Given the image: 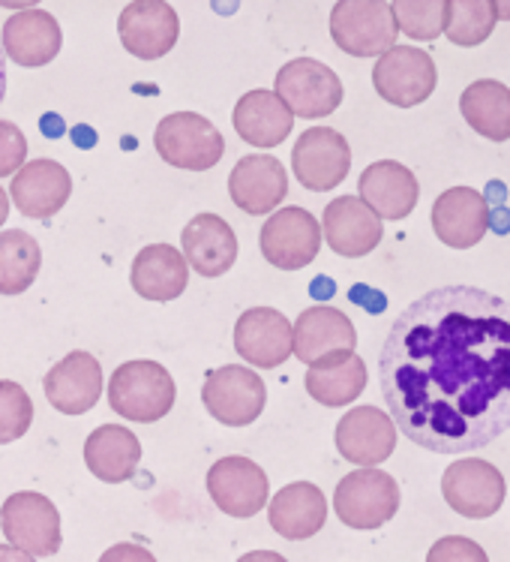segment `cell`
Returning <instances> with one entry per match:
<instances>
[{
	"label": "cell",
	"instance_id": "4316f807",
	"mask_svg": "<svg viewBox=\"0 0 510 562\" xmlns=\"http://www.w3.org/2000/svg\"><path fill=\"white\" fill-rule=\"evenodd\" d=\"M231 124L238 136L252 148H276L292 136L295 115L285 109V103L273 91H250L243 93L235 105Z\"/></svg>",
	"mask_w": 510,
	"mask_h": 562
},
{
	"label": "cell",
	"instance_id": "8d00e7d4",
	"mask_svg": "<svg viewBox=\"0 0 510 562\" xmlns=\"http://www.w3.org/2000/svg\"><path fill=\"white\" fill-rule=\"evenodd\" d=\"M27 162V136L12 121H0V178L15 175Z\"/></svg>",
	"mask_w": 510,
	"mask_h": 562
},
{
	"label": "cell",
	"instance_id": "5b68a950",
	"mask_svg": "<svg viewBox=\"0 0 510 562\" xmlns=\"http://www.w3.org/2000/svg\"><path fill=\"white\" fill-rule=\"evenodd\" d=\"M333 512L345 527L363 532L385 527L399 512V484L375 467L349 472L333 491Z\"/></svg>",
	"mask_w": 510,
	"mask_h": 562
},
{
	"label": "cell",
	"instance_id": "ac0fdd59",
	"mask_svg": "<svg viewBox=\"0 0 510 562\" xmlns=\"http://www.w3.org/2000/svg\"><path fill=\"white\" fill-rule=\"evenodd\" d=\"M235 349L252 368H280L292 358V322L273 307H250L235 325Z\"/></svg>",
	"mask_w": 510,
	"mask_h": 562
},
{
	"label": "cell",
	"instance_id": "52a82bcc",
	"mask_svg": "<svg viewBox=\"0 0 510 562\" xmlns=\"http://www.w3.org/2000/svg\"><path fill=\"white\" fill-rule=\"evenodd\" d=\"M358 346L352 319L337 307L316 304L297 316L292 325V356L306 368H328L349 358Z\"/></svg>",
	"mask_w": 510,
	"mask_h": 562
},
{
	"label": "cell",
	"instance_id": "8fae6325",
	"mask_svg": "<svg viewBox=\"0 0 510 562\" xmlns=\"http://www.w3.org/2000/svg\"><path fill=\"white\" fill-rule=\"evenodd\" d=\"M259 247L273 268L301 271L321 250V226L306 207H280L261 226Z\"/></svg>",
	"mask_w": 510,
	"mask_h": 562
},
{
	"label": "cell",
	"instance_id": "74e56055",
	"mask_svg": "<svg viewBox=\"0 0 510 562\" xmlns=\"http://www.w3.org/2000/svg\"><path fill=\"white\" fill-rule=\"evenodd\" d=\"M100 562H157V557L148 548H141V544L121 541V544H112L109 551L102 553Z\"/></svg>",
	"mask_w": 510,
	"mask_h": 562
},
{
	"label": "cell",
	"instance_id": "f546056e",
	"mask_svg": "<svg viewBox=\"0 0 510 562\" xmlns=\"http://www.w3.org/2000/svg\"><path fill=\"white\" fill-rule=\"evenodd\" d=\"M460 112L477 136L489 142L510 138V88L496 79L472 81L460 97Z\"/></svg>",
	"mask_w": 510,
	"mask_h": 562
},
{
	"label": "cell",
	"instance_id": "4dcf8cb0",
	"mask_svg": "<svg viewBox=\"0 0 510 562\" xmlns=\"http://www.w3.org/2000/svg\"><path fill=\"white\" fill-rule=\"evenodd\" d=\"M309 397L321 406H349L366 389V364L358 352L328 368H309L304 379Z\"/></svg>",
	"mask_w": 510,
	"mask_h": 562
},
{
	"label": "cell",
	"instance_id": "2e32d148",
	"mask_svg": "<svg viewBox=\"0 0 510 562\" xmlns=\"http://www.w3.org/2000/svg\"><path fill=\"white\" fill-rule=\"evenodd\" d=\"M337 448L340 458H345L361 470L385 463L397 448V425L378 406H354L342 415L337 425Z\"/></svg>",
	"mask_w": 510,
	"mask_h": 562
},
{
	"label": "cell",
	"instance_id": "d6986e66",
	"mask_svg": "<svg viewBox=\"0 0 510 562\" xmlns=\"http://www.w3.org/2000/svg\"><path fill=\"white\" fill-rule=\"evenodd\" d=\"M48 403L64 415L91 413L102 394V368L91 352H69L43 379Z\"/></svg>",
	"mask_w": 510,
	"mask_h": 562
},
{
	"label": "cell",
	"instance_id": "ee69618b",
	"mask_svg": "<svg viewBox=\"0 0 510 562\" xmlns=\"http://www.w3.org/2000/svg\"><path fill=\"white\" fill-rule=\"evenodd\" d=\"M7 217H10V195L3 193V187H0V229H3Z\"/></svg>",
	"mask_w": 510,
	"mask_h": 562
},
{
	"label": "cell",
	"instance_id": "6da1fadb",
	"mask_svg": "<svg viewBox=\"0 0 510 562\" xmlns=\"http://www.w3.org/2000/svg\"><path fill=\"white\" fill-rule=\"evenodd\" d=\"M378 382L415 446L487 448L510 430V304L463 283L423 292L390 325Z\"/></svg>",
	"mask_w": 510,
	"mask_h": 562
},
{
	"label": "cell",
	"instance_id": "3957f363",
	"mask_svg": "<svg viewBox=\"0 0 510 562\" xmlns=\"http://www.w3.org/2000/svg\"><path fill=\"white\" fill-rule=\"evenodd\" d=\"M397 22L387 0H337L330 36L352 58H382L397 46Z\"/></svg>",
	"mask_w": 510,
	"mask_h": 562
},
{
	"label": "cell",
	"instance_id": "f1b7e54d",
	"mask_svg": "<svg viewBox=\"0 0 510 562\" xmlns=\"http://www.w3.org/2000/svg\"><path fill=\"white\" fill-rule=\"evenodd\" d=\"M141 460V442L124 425H100L84 442L88 470L105 484L129 482Z\"/></svg>",
	"mask_w": 510,
	"mask_h": 562
},
{
	"label": "cell",
	"instance_id": "7bdbcfd3",
	"mask_svg": "<svg viewBox=\"0 0 510 562\" xmlns=\"http://www.w3.org/2000/svg\"><path fill=\"white\" fill-rule=\"evenodd\" d=\"M7 97V55H3V43H0V103Z\"/></svg>",
	"mask_w": 510,
	"mask_h": 562
},
{
	"label": "cell",
	"instance_id": "484cf974",
	"mask_svg": "<svg viewBox=\"0 0 510 562\" xmlns=\"http://www.w3.org/2000/svg\"><path fill=\"white\" fill-rule=\"evenodd\" d=\"M268 520L273 532H280L288 541H306L321 532L328 520V499L321 487L309 482L285 484L280 494L268 505Z\"/></svg>",
	"mask_w": 510,
	"mask_h": 562
},
{
	"label": "cell",
	"instance_id": "30bf717a",
	"mask_svg": "<svg viewBox=\"0 0 510 562\" xmlns=\"http://www.w3.org/2000/svg\"><path fill=\"white\" fill-rule=\"evenodd\" d=\"M435 81H439L435 64L423 48L415 46L387 48L373 67L375 93L397 109H415L427 103L435 91Z\"/></svg>",
	"mask_w": 510,
	"mask_h": 562
},
{
	"label": "cell",
	"instance_id": "ffe728a7",
	"mask_svg": "<svg viewBox=\"0 0 510 562\" xmlns=\"http://www.w3.org/2000/svg\"><path fill=\"white\" fill-rule=\"evenodd\" d=\"M321 235L328 247L345 259H361L382 244V220L375 217L373 207H366L358 195H340L325 207Z\"/></svg>",
	"mask_w": 510,
	"mask_h": 562
},
{
	"label": "cell",
	"instance_id": "d6a6232c",
	"mask_svg": "<svg viewBox=\"0 0 510 562\" xmlns=\"http://www.w3.org/2000/svg\"><path fill=\"white\" fill-rule=\"evenodd\" d=\"M496 10L489 0H447L444 10V34L454 46L472 48L487 43L496 31Z\"/></svg>",
	"mask_w": 510,
	"mask_h": 562
},
{
	"label": "cell",
	"instance_id": "7402d4cb",
	"mask_svg": "<svg viewBox=\"0 0 510 562\" xmlns=\"http://www.w3.org/2000/svg\"><path fill=\"white\" fill-rule=\"evenodd\" d=\"M69 193H72V178L55 160H31L12 175V205L31 220L55 217L69 202Z\"/></svg>",
	"mask_w": 510,
	"mask_h": 562
},
{
	"label": "cell",
	"instance_id": "e0dca14e",
	"mask_svg": "<svg viewBox=\"0 0 510 562\" xmlns=\"http://www.w3.org/2000/svg\"><path fill=\"white\" fill-rule=\"evenodd\" d=\"M231 202L252 217L271 214L288 195V172L271 154H247L228 175Z\"/></svg>",
	"mask_w": 510,
	"mask_h": 562
},
{
	"label": "cell",
	"instance_id": "7c38bea8",
	"mask_svg": "<svg viewBox=\"0 0 510 562\" xmlns=\"http://www.w3.org/2000/svg\"><path fill=\"white\" fill-rule=\"evenodd\" d=\"M352 169V148L342 133L330 126H313L301 133L292 150V172L306 190L328 193L349 178Z\"/></svg>",
	"mask_w": 510,
	"mask_h": 562
},
{
	"label": "cell",
	"instance_id": "83f0119b",
	"mask_svg": "<svg viewBox=\"0 0 510 562\" xmlns=\"http://www.w3.org/2000/svg\"><path fill=\"white\" fill-rule=\"evenodd\" d=\"M129 280L141 299L166 304L183 295V289L190 283V265L183 259V252L174 250L171 244H148L136 256Z\"/></svg>",
	"mask_w": 510,
	"mask_h": 562
},
{
	"label": "cell",
	"instance_id": "9c48e42d",
	"mask_svg": "<svg viewBox=\"0 0 510 562\" xmlns=\"http://www.w3.org/2000/svg\"><path fill=\"white\" fill-rule=\"evenodd\" d=\"M202 401L219 425L247 427L259 422V415L264 413L268 389L256 370L243 368V364H226V368L207 373Z\"/></svg>",
	"mask_w": 510,
	"mask_h": 562
},
{
	"label": "cell",
	"instance_id": "4fadbf2b",
	"mask_svg": "<svg viewBox=\"0 0 510 562\" xmlns=\"http://www.w3.org/2000/svg\"><path fill=\"white\" fill-rule=\"evenodd\" d=\"M442 494L456 515L484 520L505 505L508 484H505V475L489 460L465 458L444 470Z\"/></svg>",
	"mask_w": 510,
	"mask_h": 562
},
{
	"label": "cell",
	"instance_id": "7a4b0ae2",
	"mask_svg": "<svg viewBox=\"0 0 510 562\" xmlns=\"http://www.w3.org/2000/svg\"><path fill=\"white\" fill-rule=\"evenodd\" d=\"M174 401V379L157 361H126L109 379V403L126 422L154 425L171 413Z\"/></svg>",
	"mask_w": 510,
	"mask_h": 562
},
{
	"label": "cell",
	"instance_id": "836d02e7",
	"mask_svg": "<svg viewBox=\"0 0 510 562\" xmlns=\"http://www.w3.org/2000/svg\"><path fill=\"white\" fill-rule=\"evenodd\" d=\"M444 10H447V0H394L390 3L397 31L420 43H432L444 34Z\"/></svg>",
	"mask_w": 510,
	"mask_h": 562
},
{
	"label": "cell",
	"instance_id": "277c9868",
	"mask_svg": "<svg viewBox=\"0 0 510 562\" xmlns=\"http://www.w3.org/2000/svg\"><path fill=\"white\" fill-rule=\"evenodd\" d=\"M154 148L174 169L207 172L223 160L226 138L207 117L195 115V112H174L157 124Z\"/></svg>",
	"mask_w": 510,
	"mask_h": 562
},
{
	"label": "cell",
	"instance_id": "e575fe53",
	"mask_svg": "<svg viewBox=\"0 0 510 562\" xmlns=\"http://www.w3.org/2000/svg\"><path fill=\"white\" fill-rule=\"evenodd\" d=\"M34 425V401L19 382L0 379V446L22 439Z\"/></svg>",
	"mask_w": 510,
	"mask_h": 562
},
{
	"label": "cell",
	"instance_id": "d590c367",
	"mask_svg": "<svg viewBox=\"0 0 510 562\" xmlns=\"http://www.w3.org/2000/svg\"><path fill=\"white\" fill-rule=\"evenodd\" d=\"M427 562H489L487 551L465 536H444L430 548Z\"/></svg>",
	"mask_w": 510,
	"mask_h": 562
},
{
	"label": "cell",
	"instance_id": "8992f818",
	"mask_svg": "<svg viewBox=\"0 0 510 562\" xmlns=\"http://www.w3.org/2000/svg\"><path fill=\"white\" fill-rule=\"evenodd\" d=\"M276 97L283 100L285 109L295 117H328L333 115L342 103V81L340 76L316 58L288 60L276 72Z\"/></svg>",
	"mask_w": 510,
	"mask_h": 562
},
{
	"label": "cell",
	"instance_id": "603a6c76",
	"mask_svg": "<svg viewBox=\"0 0 510 562\" xmlns=\"http://www.w3.org/2000/svg\"><path fill=\"white\" fill-rule=\"evenodd\" d=\"M363 205L373 207L378 220H406L418 205L420 184L415 172L397 160H378L366 166L358 181Z\"/></svg>",
	"mask_w": 510,
	"mask_h": 562
},
{
	"label": "cell",
	"instance_id": "ba28073f",
	"mask_svg": "<svg viewBox=\"0 0 510 562\" xmlns=\"http://www.w3.org/2000/svg\"><path fill=\"white\" fill-rule=\"evenodd\" d=\"M0 529L12 548L31 557H55L64 541L55 503L34 491L7 496V503L0 508Z\"/></svg>",
	"mask_w": 510,
	"mask_h": 562
},
{
	"label": "cell",
	"instance_id": "1f68e13d",
	"mask_svg": "<svg viewBox=\"0 0 510 562\" xmlns=\"http://www.w3.org/2000/svg\"><path fill=\"white\" fill-rule=\"evenodd\" d=\"M43 250L24 229L0 232V295H22L34 286Z\"/></svg>",
	"mask_w": 510,
	"mask_h": 562
},
{
	"label": "cell",
	"instance_id": "44dd1931",
	"mask_svg": "<svg viewBox=\"0 0 510 562\" xmlns=\"http://www.w3.org/2000/svg\"><path fill=\"white\" fill-rule=\"evenodd\" d=\"M432 232L439 235V241L454 250L475 247L489 232L487 199L472 187L444 190L432 205Z\"/></svg>",
	"mask_w": 510,
	"mask_h": 562
},
{
	"label": "cell",
	"instance_id": "f35d334b",
	"mask_svg": "<svg viewBox=\"0 0 510 562\" xmlns=\"http://www.w3.org/2000/svg\"><path fill=\"white\" fill-rule=\"evenodd\" d=\"M0 562H36V557L19 551L12 544H0Z\"/></svg>",
	"mask_w": 510,
	"mask_h": 562
},
{
	"label": "cell",
	"instance_id": "9a60e30c",
	"mask_svg": "<svg viewBox=\"0 0 510 562\" xmlns=\"http://www.w3.org/2000/svg\"><path fill=\"white\" fill-rule=\"evenodd\" d=\"M207 494L214 505L228 517H256L268 505L271 482L268 472L250 458H219L207 472Z\"/></svg>",
	"mask_w": 510,
	"mask_h": 562
},
{
	"label": "cell",
	"instance_id": "ab89813d",
	"mask_svg": "<svg viewBox=\"0 0 510 562\" xmlns=\"http://www.w3.org/2000/svg\"><path fill=\"white\" fill-rule=\"evenodd\" d=\"M238 562H288L283 553L276 551H252V553H243Z\"/></svg>",
	"mask_w": 510,
	"mask_h": 562
},
{
	"label": "cell",
	"instance_id": "b9f144b4",
	"mask_svg": "<svg viewBox=\"0 0 510 562\" xmlns=\"http://www.w3.org/2000/svg\"><path fill=\"white\" fill-rule=\"evenodd\" d=\"M492 10H496V19L499 22H510V0H489Z\"/></svg>",
	"mask_w": 510,
	"mask_h": 562
},
{
	"label": "cell",
	"instance_id": "d4e9b609",
	"mask_svg": "<svg viewBox=\"0 0 510 562\" xmlns=\"http://www.w3.org/2000/svg\"><path fill=\"white\" fill-rule=\"evenodd\" d=\"M183 259L195 274L223 277L238 262V235L219 214H195L181 232Z\"/></svg>",
	"mask_w": 510,
	"mask_h": 562
},
{
	"label": "cell",
	"instance_id": "5bb4252c",
	"mask_svg": "<svg viewBox=\"0 0 510 562\" xmlns=\"http://www.w3.org/2000/svg\"><path fill=\"white\" fill-rule=\"evenodd\" d=\"M117 36L138 60H159L178 46L181 19L169 0H133L117 15Z\"/></svg>",
	"mask_w": 510,
	"mask_h": 562
},
{
	"label": "cell",
	"instance_id": "cb8c5ba5",
	"mask_svg": "<svg viewBox=\"0 0 510 562\" xmlns=\"http://www.w3.org/2000/svg\"><path fill=\"white\" fill-rule=\"evenodd\" d=\"M0 43H3V55L19 67H46L64 46V34L52 12L22 10L7 19Z\"/></svg>",
	"mask_w": 510,
	"mask_h": 562
},
{
	"label": "cell",
	"instance_id": "60d3db41",
	"mask_svg": "<svg viewBox=\"0 0 510 562\" xmlns=\"http://www.w3.org/2000/svg\"><path fill=\"white\" fill-rule=\"evenodd\" d=\"M36 3H39V0H0V7H3V10H34Z\"/></svg>",
	"mask_w": 510,
	"mask_h": 562
}]
</instances>
